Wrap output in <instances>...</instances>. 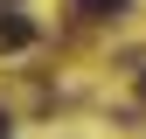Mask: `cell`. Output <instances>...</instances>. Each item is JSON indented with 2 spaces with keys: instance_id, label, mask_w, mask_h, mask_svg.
Segmentation results:
<instances>
[{
  "instance_id": "cell-2",
  "label": "cell",
  "mask_w": 146,
  "mask_h": 139,
  "mask_svg": "<svg viewBox=\"0 0 146 139\" xmlns=\"http://www.w3.org/2000/svg\"><path fill=\"white\" fill-rule=\"evenodd\" d=\"M77 14H90V21H111V14H125V0H77Z\"/></svg>"
},
{
  "instance_id": "cell-1",
  "label": "cell",
  "mask_w": 146,
  "mask_h": 139,
  "mask_svg": "<svg viewBox=\"0 0 146 139\" xmlns=\"http://www.w3.org/2000/svg\"><path fill=\"white\" fill-rule=\"evenodd\" d=\"M28 42H35V21L28 14H7V21H0V49L14 56V49H28Z\"/></svg>"
},
{
  "instance_id": "cell-3",
  "label": "cell",
  "mask_w": 146,
  "mask_h": 139,
  "mask_svg": "<svg viewBox=\"0 0 146 139\" xmlns=\"http://www.w3.org/2000/svg\"><path fill=\"white\" fill-rule=\"evenodd\" d=\"M7 132H14V125H7V118H0V139H7Z\"/></svg>"
}]
</instances>
